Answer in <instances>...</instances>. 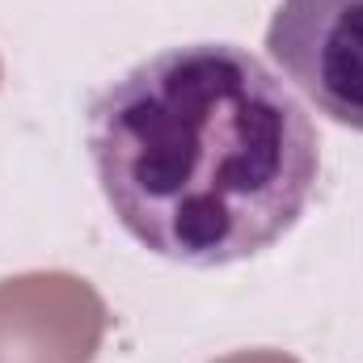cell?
Segmentation results:
<instances>
[{"label":"cell","instance_id":"obj_1","mask_svg":"<svg viewBox=\"0 0 363 363\" xmlns=\"http://www.w3.org/2000/svg\"><path fill=\"white\" fill-rule=\"evenodd\" d=\"M85 140L114 220L157 258L203 271L271 250L321 174L304 106L233 43L127 68L93 97Z\"/></svg>","mask_w":363,"mask_h":363},{"label":"cell","instance_id":"obj_2","mask_svg":"<svg viewBox=\"0 0 363 363\" xmlns=\"http://www.w3.org/2000/svg\"><path fill=\"white\" fill-rule=\"evenodd\" d=\"M267 51L325 118L363 131V0H279Z\"/></svg>","mask_w":363,"mask_h":363},{"label":"cell","instance_id":"obj_3","mask_svg":"<svg viewBox=\"0 0 363 363\" xmlns=\"http://www.w3.org/2000/svg\"><path fill=\"white\" fill-rule=\"evenodd\" d=\"M106 304L89 279L34 271L0 279V363H93Z\"/></svg>","mask_w":363,"mask_h":363},{"label":"cell","instance_id":"obj_4","mask_svg":"<svg viewBox=\"0 0 363 363\" xmlns=\"http://www.w3.org/2000/svg\"><path fill=\"white\" fill-rule=\"evenodd\" d=\"M220 363H300V359H291L283 351H237V355H228Z\"/></svg>","mask_w":363,"mask_h":363}]
</instances>
